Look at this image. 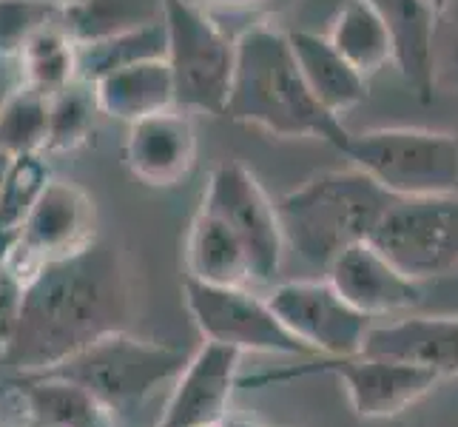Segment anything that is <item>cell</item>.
I'll list each match as a JSON object with an SVG mask.
<instances>
[{"label":"cell","instance_id":"cell-1","mask_svg":"<svg viewBox=\"0 0 458 427\" xmlns=\"http://www.w3.org/2000/svg\"><path fill=\"white\" fill-rule=\"evenodd\" d=\"M131 313L125 260L114 243L98 236L23 279L18 325L0 359L14 373L49 371L86 345L129 330Z\"/></svg>","mask_w":458,"mask_h":427},{"label":"cell","instance_id":"cell-2","mask_svg":"<svg viewBox=\"0 0 458 427\" xmlns=\"http://www.w3.org/2000/svg\"><path fill=\"white\" fill-rule=\"evenodd\" d=\"M225 117L282 140H322L336 151L351 132L313 98L285 31L257 23L236 38V60Z\"/></svg>","mask_w":458,"mask_h":427},{"label":"cell","instance_id":"cell-3","mask_svg":"<svg viewBox=\"0 0 458 427\" xmlns=\"http://www.w3.org/2000/svg\"><path fill=\"white\" fill-rule=\"evenodd\" d=\"M393 200L396 197L356 166L313 174L276 200L285 248L296 251L310 268L327 271L344 248L368 240Z\"/></svg>","mask_w":458,"mask_h":427},{"label":"cell","instance_id":"cell-4","mask_svg":"<svg viewBox=\"0 0 458 427\" xmlns=\"http://www.w3.org/2000/svg\"><path fill=\"white\" fill-rule=\"evenodd\" d=\"M188 356L182 347L117 330L40 373L72 379L117 419L137 414L157 388L185 368Z\"/></svg>","mask_w":458,"mask_h":427},{"label":"cell","instance_id":"cell-5","mask_svg":"<svg viewBox=\"0 0 458 427\" xmlns=\"http://www.w3.org/2000/svg\"><path fill=\"white\" fill-rule=\"evenodd\" d=\"M342 154L393 197H458V134L419 125L351 132Z\"/></svg>","mask_w":458,"mask_h":427},{"label":"cell","instance_id":"cell-6","mask_svg":"<svg viewBox=\"0 0 458 427\" xmlns=\"http://www.w3.org/2000/svg\"><path fill=\"white\" fill-rule=\"evenodd\" d=\"M165 63L174 77V100L185 112L219 117L225 112L236 40L208 9L191 0H165Z\"/></svg>","mask_w":458,"mask_h":427},{"label":"cell","instance_id":"cell-7","mask_svg":"<svg viewBox=\"0 0 458 427\" xmlns=\"http://www.w3.org/2000/svg\"><path fill=\"white\" fill-rule=\"evenodd\" d=\"M310 373H334L339 376L347 397H351L353 414L359 419H393L404 414L410 405H416L421 397L441 382V373L416 362L353 354V356H313L305 365H291L285 371H267L259 376L242 379V385H274L288 382V379L310 376Z\"/></svg>","mask_w":458,"mask_h":427},{"label":"cell","instance_id":"cell-8","mask_svg":"<svg viewBox=\"0 0 458 427\" xmlns=\"http://www.w3.org/2000/svg\"><path fill=\"white\" fill-rule=\"evenodd\" d=\"M368 243L410 279L458 271V197H396Z\"/></svg>","mask_w":458,"mask_h":427},{"label":"cell","instance_id":"cell-9","mask_svg":"<svg viewBox=\"0 0 458 427\" xmlns=\"http://www.w3.org/2000/svg\"><path fill=\"white\" fill-rule=\"evenodd\" d=\"M185 305L205 342L228 345L240 354H282L313 359L316 354L279 322L267 299L248 285H205L191 277L182 282Z\"/></svg>","mask_w":458,"mask_h":427},{"label":"cell","instance_id":"cell-10","mask_svg":"<svg viewBox=\"0 0 458 427\" xmlns=\"http://www.w3.org/2000/svg\"><path fill=\"white\" fill-rule=\"evenodd\" d=\"M202 209L223 217L242 240L250 260V279L262 285L274 282L285 257V236H282L276 202L265 194L254 171L240 160L216 163L205 185Z\"/></svg>","mask_w":458,"mask_h":427},{"label":"cell","instance_id":"cell-11","mask_svg":"<svg viewBox=\"0 0 458 427\" xmlns=\"http://www.w3.org/2000/svg\"><path fill=\"white\" fill-rule=\"evenodd\" d=\"M265 299L279 316V322L316 356L361 354L368 330L376 322L347 303L327 282V277L279 282Z\"/></svg>","mask_w":458,"mask_h":427},{"label":"cell","instance_id":"cell-12","mask_svg":"<svg viewBox=\"0 0 458 427\" xmlns=\"http://www.w3.org/2000/svg\"><path fill=\"white\" fill-rule=\"evenodd\" d=\"M91 240H98V211L91 197L69 180H49L29 211L18 243L12 245L6 268L21 282L40 265L69 257Z\"/></svg>","mask_w":458,"mask_h":427},{"label":"cell","instance_id":"cell-13","mask_svg":"<svg viewBox=\"0 0 458 427\" xmlns=\"http://www.w3.org/2000/svg\"><path fill=\"white\" fill-rule=\"evenodd\" d=\"M123 163L146 185H180L197 166V129L191 112L174 106L129 123Z\"/></svg>","mask_w":458,"mask_h":427},{"label":"cell","instance_id":"cell-14","mask_svg":"<svg viewBox=\"0 0 458 427\" xmlns=\"http://www.w3.org/2000/svg\"><path fill=\"white\" fill-rule=\"evenodd\" d=\"M325 277L356 311H361L376 322L413 311L424 299L421 282L402 274L368 240L344 248L327 265Z\"/></svg>","mask_w":458,"mask_h":427},{"label":"cell","instance_id":"cell-15","mask_svg":"<svg viewBox=\"0 0 458 427\" xmlns=\"http://www.w3.org/2000/svg\"><path fill=\"white\" fill-rule=\"evenodd\" d=\"M240 359L242 354L228 345L205 342L177 373V385L157 427H216L228 414L233 388L240 385Z\"/></svg>","mask_w":458,"mask_h":427},{"label":"cell","instance_id":"cell-16","mask_svg":"<svg viewBox=\"0 0 458 427\" xmlns=\"http://www.w3.org/2000/svg\"><path fill=\"white\" fill-rule=\"evenodd\" d=\"M368 4L390 31L393 66L421 100H430L436 91V6L428 0H368Z\"/></svg>","mask_w":458,"mask_h":427},{"label":"cell","instance_id":"cell-17","mask_svg":"<svg viewBox=\"0 0 458 427\" xmlns=\"http://www.w3.org/2000/svg\"><path fill=\"white\" fill-rule=\"evenodd\" d=\"M361 354L428 365L458 376V316H407L399 322H373Z\"/></svg>","mask_w":458,"mask_h":427},{"label":"cell","instance_id":"cell-18","mask_svg":"<svg viewBox=\"0 0 458 427\" xmlns=\"http://www.w3.org/2000/svg\"><path fill=\"white\" fill-rule=\"evenodd\" d=\"M285 35L299 72H302L310 94L319 100L322 108L342 117L344 112H353L359 103L368 100V77L359 74L334 49L327 35H316L308 29H293Z\"/></svg>","mask_w":458,"mask_h":427},{"label":"cell","instance_id":"cell-19","mask_svg":"<svg viewBox=\"0 0 458 427\" xmlns=\"http://www.w3.org/2000/svg\"><path fill=\"white\" fill-rule=\"evenodd\" d=\"M26 410L29 427H114V416L72 379L18 373L9 385Z\"/></svg>","mask_w":458,"mask_h":427},{"label":"cell","instance_id":"cell-20","mask_svg":"<svg viewBox=\"0 0 458 427\" xmlns=\"http://www.w3.org/2000/svg\"><path fill=\"white\" fill-rule=\"evenodd\" d=\"M91 83L94 91H98L100 112L123 123L143 120L148 115L177 106V100H174V77L165 57L131 63V66L114 69Z\"/></svg>","mask_w":458,"mask_h":427},{"label":"cell","instance_id":"cell-21","mask_svg":"<svg viewBox=\"0 0 458 427\" xmlns=\"http://www.w3.org/2000/svg\"><path fill=\"white\" fill-rule=\"evenodd\" d=\"M185 268L188 277L205 285H248L250 260L242 240L223 217L202 209L194 214L185 240Z\"/></svg>","mask_w":458,"mask_h":427},{"label":"cell","instance_id":"cell-22","mask_svg":"<svg viewBox=\"0 0 458 427\" xmlns=\"http://www.w3.org/2000/svg\"><path fill=\"white\" fill-rule=\"evenodd\" d=\"M165 0H81L60 12V26L77 46L160 23Z\"/></svg>","mask_w":458,"mask_h":427},{"label":"cell","instance_id":"cell-23","mask_svg":"<svg viewBox=\"0 0 458 427\" xmlns=\"http://www.w3.org/2000/svg\"><path fill=\"white\" fill-rule=\"evenodd\" d=\"M327 40L359 74H376L393 63V40L385 21L368 0H347L334 18Z\"/></svg>","mask_w":458,"mask_h":427},{"label":"cell","instance_id":"cell-24","mask_svg":"<svg viewBox=\"0 0 458 427\" xmlns=\"http://www.w3.org/2000/svg\"><path fill=\"white\" fill-rule=\"evenodd\" d=\"M21 66V83L46 98L77 81V43L60 26V18L35 29L14 55Z\"/></svg>","mask_w":458,"mask_h":427},{"label":"cell","instance_id":"cell-25","mask_svg":"<svg viewBox=\"0 0 458 427\" xmlns=\"http://www.w3.org/2000/svg\"><path fill=\"white\" fill-rule=\"evenodd\" d=\"M52 180V168L46 154H21L12 160V168L0 185V265L6 262L12 245L18 243L29 211Z\"/></svg>","mask_w":458,"mask_h":427},{"label":"cell","instance_id":"cell-26","mask_svg":"<svg viewBox=\"0 0 458 427\" xmlns=\"http://www.w3.org/2000/svg\"><path fill=\"white\" fill-rule=\"evenodd\" d=\"M98 91L91 81L77 77L49 98V134H46L43 154H66L81 149L91 137L100 117Z\"/></svg>","mask_w":458,"mask_h":427},{"label":"cell","instance_id":"cell-27","mask_svg":"<svg viewBox=\"0 0 458 427\" xmlns=\"http://www.w3.org/2000/svg\"><path fill=\"white\" fill-rule=\"evenodd\" d=\"M165 23H151L143 29L125 31V35H114L98 43L77 46V74L83 81H98V77L131 66L140 60H154L165 57Z\"/></svg>","mask_w":458,"mask_h":427},{"label":"cell","instance_id":"cell-28","mask_svg":"<svg viewBox=\"0 0 458 427\" xmlns=\"http://www.w3.org/2000/svg\"><path fill=\"white\" fill-rule=\"evenodd\" d=\"M49 134V98L29 86H14L0 103V149L12 157L43 154Z\"/></svg>","mask_w":458,"mask_h":427},{"label":"cell","instance_id":"cell-29","mask_svg":"<svg viewBox=\"0 0 458 427\" xmlns=\"http://www.w3.org/2000/svg\"><path fill=\"white\" fill-rule=\"evenodd\" d=\"M60 18L57 9L29 0H0V57H14L35 29Z\"/></svg>","mask_w":458,"mask_h":427},{"label":"cell","instance_id":"cell-30","mask_svg":"<svg viewBox=\"0 0 458 427\" xmlns=\"http://www.w3.org/2000/svg\"><path fill=\"white\" fill-rule=\"evenodd\" d=\"M21 294H23V282L6 265H0V351L6 347V342L14 334V325H18Z\"/></svg>","mask_w":458,"mask_h":427},{"label":"cell","instance_id":"cell-31","mask_svg":"<svg viewBox=\"0 0 458 427\" xmlns=\"http://www.w3.org/2000/svg\"><path fill=\"white\" fill-rule=\"evenodd\" d=\"M436 12V40L447 38V55L458 60V0H441Z\"/></svg>","mask_w":458,"mask_h":427},{"label":"cell","instance_id":"cell-32","mask_svg":"<svg viewBox=\"0 0 458 427\" xmlns=\"http://www.w3.org/2000/svg\"><path fill=\"white\" fill-rule=\"evenodd\" d=\"M191 4L211 9V6H223V9H254V6H267L274 0H191Z\"/></svg>","mask_w":458,"mask_h":427},{"label":"cell","instance_id":"cell-33","mask_svg":"<svg viewBox=\"0 0 458 427\" xmlns=\"http://www.w3.org/2000/svg\"><path fill=\"white\" fill-rule=\"evenodd\" d=\"M216 427H265L259 424L257 419H248V416H236V414H225L223 419H219Z\"/></svg>","mask_w":458,"mask_h":427},{"label":"cell","instance_id":"cell-34","mask_svg":"<svg viewBox=\"0 0 458 427\" xmlns=\"http://www.w3.org/2000/svg\"><path fill=\"white\" fill-rule=\"evenodd\" d=\"M29 4H40V6H49V9L63 12V9H69L74 4H81V0H29Z\"/></svg>","mask_w":458,"mask_h":427},{"label":"cell","instance_id":"cell-35","mask_svg":"<svg viewBox=\"0 0 458 427\" xmlns=\"http://www.w3.org/2000/svg\"><path fill=\"white\" fill-rule=\"evenodd\" d=\"M12 160H14V157L0 149V185H4V180H6V174H9V168H12Z\"/></svg>","mask_w":458,"mask_h":427},{"label":"cell","instance_id":"cell-36","mask_svg":"<svg viewBox=\"0 0 458 427\" xmlns=\"http://www.w3.org/2000/svg\"><path fill=\"white\" fill-rule=\"evenodd\" d=\"M428 4H433V6L438 9V4H441V0H428Z\"/></svg>","mask_w":458,"mask_h":427}]
</instances>
